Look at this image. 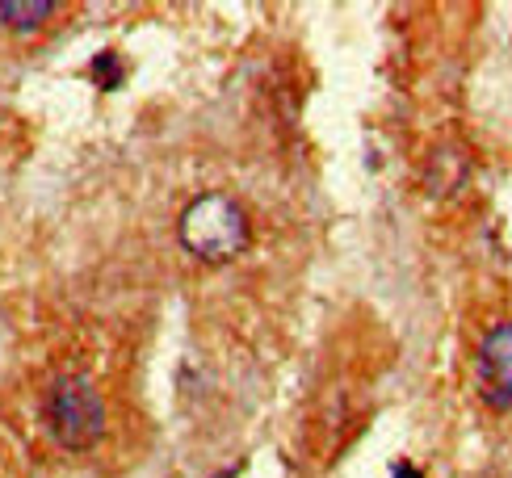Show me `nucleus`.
Returning <instances> with one entry per match:
<instances>
[{
	"instance_id": "1",
	"label": "nucleus",
	"mask_w": 512,
	"mask_h": 478,
	"mask_svg": "<svg viewBox=\"0 0 512 478\" xmlns=\"http://www.w3.org/2000/svg\"><path fill=\"white\" fill-rule=\"evenodd\" d=\"M177 239L189 256L206 260V265H223V260H236L248 239H252V223L248 210L223 189L198 193L194 202L181 210L177 219Z\"/></svg>"
},
{
	"instance_id": "2",
	"label": "nucleus",
	"mask_w": 512,
	"mask_h": 478,
	"mask_svg": "<svg viewBox=\"0 0 512 478\" xmlns=\"http://www.w3.org/2000/svg\"><path fill=\"white\" fill-rule=\"evenodd\" d=\"M42 416H47L51 437L72 453L93 449L105 437V399H101V390L80 374H63L51 382Z\"/></svg>"
},
{
	"instance_id": "6",
	"label": "nucleus",
	"mask_w": 512,
	"mask_h": 478,
	"mask_svg": "<svg viewBox=\"0 0 512 478\" xmlns=\"http://www.w3.org/2000/svg\"><path fill=\"white\" fill-rule=\"evenodd\" d=\"M89 76L101 84L105 93H110V89H118V84H122V59H118V51H101V55L93 59Z\"/></svg>"
},
{
	"instance_id": "3",
	"label": "nucleus",
	"mask_w": 512,
	"mask_h": 478,
	"mask_svg": "<svg viewBox=\"0 0 512 478\" xmlns=\"http://www.w3.org/2000/svg\"><path fill=\"white\" fill-rule=\"evenodd\" d=\"M479 390L496 411H512V319L496 323L479 344Z\"/></svg>"
},
{
	"instance_id": "7",
	"label": "nucleus",
	"mask_w": 512,
	"mask_h": 478,
	"mask_svg": "<svg viewBox=\"0 0 512 478\" xmlns=\"http://www.w3.org/2000/svg\"><path fill=\"white\" fill-rule=\"evenodd\" d=\"M391 478H424V474H420L412 462H395V466H391Z\"/></svg>"
},
{
	"instance_id": "4",
	"label": "nucleus",
	"mask_w": 512,
	"mask_h": 478,
	"mask_svg": "<svg viewBox=\"0 0 512 478\" xmlns=\"http://www.w3.org/2000/svg\"><path fill=\"white\" fill-rule=\"evenodd\" d=\"M471 151L462 143H441L429 151V160H424V189L433 193V198H454V193L466 189L471 181Z\"/></svg>"
},
{
	"instance_id": "5",
	"label": "nucleus",
	"mask_w": 512,
	"mask_h": 478,
	"mask_svg": "<svg viewBox=\"0 0 512 478\" xmlns=\"http://www.w3.org/2000/svg\"><path fill=\"white\" fill-rule=\"evenodd\" d=\"M59 13L55 0H0V21L13 34H34Z\"/></svg>"
}]
</instances>
